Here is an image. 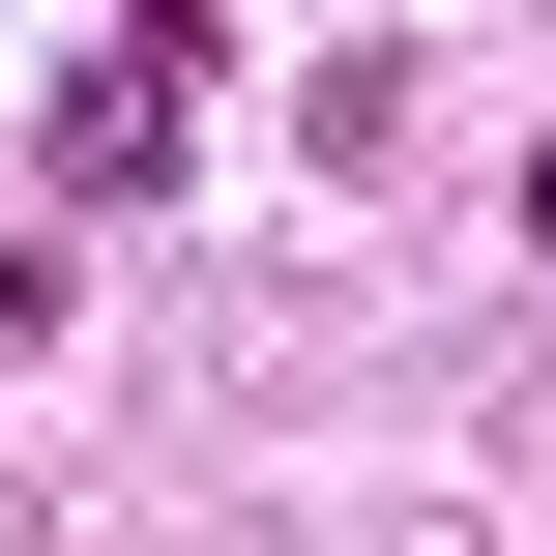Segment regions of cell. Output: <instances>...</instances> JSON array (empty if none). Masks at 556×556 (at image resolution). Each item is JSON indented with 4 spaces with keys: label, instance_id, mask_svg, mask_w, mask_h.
Returning <instances> with one entry per match:
<instances>
[{
    "label": "cell",
    "instance_id": "6da1fadb",
    "mask_svg": "<svg viewBox=\"0 0 556 556\" xmlns=\"http://www.w3.org/2000/svg\"><path fill=\"white\" fill-rule=\"evenodd\" d=\"M176 59H235V0H147L117 59H59V205H147L176 176Z\"/></svg>",
    "mask_w": 556,
    "mask_h": 556
},
{
    "label": "cell",
    "instance_id": "7a4b0ae2",
    "mask_svg": "<svg viewBox=\"0 0 556 556\" xmlns=\"http://www.w3.org/2000/svg\"><path fill=\"white\" fill-rule=\"evenodd\" d=\"M528 264H556V147H528Z\"/></svg>",
    "mask_w": 556,
    "mask_h": 556
}]
</instances>
